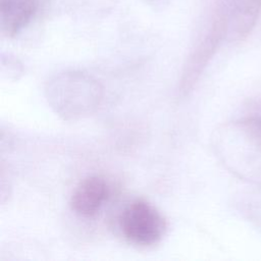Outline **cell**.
Masks as SVG:
<instances>
[{"label": "cell", "mask_w": 261, "mask_h": 261, "mask_svg": "<svg viewBox=\"0 0 261 261\" xmlns=\"http://www.w3.org/2000/svg\"><path fill=\"white\" fill-rule=\"evenodd\" d=\"M215 149L232 173L261 185V137L246 118L223 125L216 135Z\"/></svg>", "instance_id": "obj_1"}, {"label": "cell", "mask_w": 261, "mask_h": 261, "mask_svg": "<svg viewBox=\"0 0 261 261\" xmlns=\"http://www.w3.org/2000/svg\"><path fill=\"white\" fill-rule=\"evenodd\" d=\"M110 195L105 178L91 175L82 179L70 197L72 211L83 217H92L98 213Z\"/></svg>", "instance_id": "obj_5"}, {"label": "cell", "mask_w": 261, "mask_h": 261, "mask_svg": "<svg viewBox=\"0 0 261 261\" xmlns=\"http://www.w3.org/2000/svg\"><path fill=\"white\" fill-rule=\"evenodd\" d=\"M119 227L130 244L149 247L161 241L166 231V221L156 207L140 199L130 202L123 209Z\"/></svg>", "instance_id": "obj_3"}, {"label": "cell", "mask_w": 261, "mask_h": 261, "mask_svg": "<svg viewBox=\"0 0 261 261\" xmlns=\"http://www.w3.org/2000/svg\"><path fill=\"white\" fill-rule=\"evenodd\" d=\"M260 11L261 0H232L227 29L231 38H246L255 27Z\"/></svg>", "instance_id": "obj_7"}, {"label": "cell", "mask_w": 261, "mask_h": 261, "mask_svg": "<svg viewBox=\"0 0 261 261\" xmlns=\"http://www.w3.org/2000/svg\"><path fill=\"white\" fill-rule=\"evenodd\" d=\"M245 118L248 121V123L253 127V129L261 137V116L252 115Z\"/></svg>", "instance_id": "obj_8"}, {"label": "cell", "mask_w": 261, "mask_h": 261, "mask_svg": "<svg viewBox=\"0 0 261 261\" xmlns=\"http://www.w3.org/2000/svg\"><path fill=\"white\" fill-rule=\"evenodd\" d=\"M51 108L65 120H76L94 112L102 100L100 84L83 71H64L51 77L45 87Z\"/></svg>", "instance_id": "obj_2"}, {"label": "cell", "mask_w": 261, "mask_h": 261, "mask_svg": "<svg viewBox=\"0 0 261 261\" xmlns=\"http://www.w3.org/2000/svg\"><path fill=\"white\" fill-rule=\"evenodd\" d=\"M228 29V16L225 11H219L213 24L202 41L197 45L194 52L191 54L190 59L185 67L181 77L180 90L189 91L201 74L203 67L206 65L214 50L216 49L219 41L224 36Z\"/></svg>", "instance_id": "obj_4"}, {"label": "cell", "mask_w": 261, "mask_h": 261, "mask_svg": "<svg viewBox=\"0 0 261 261\" xmlns=\"http://www.w3.org/2000/svg\"><path fill=\"white\" fill-rule=\"evenodd\" d=\"M37 10L36 0H0V18L3 32L13 37L33 18Z\"/></svg>", "instance_id": "obj_6"}]
</instances>
